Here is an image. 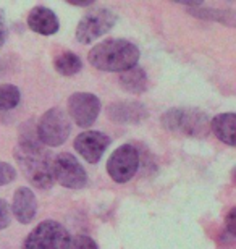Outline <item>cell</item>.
<instances>
[{"instance_id":"cell-14","label":"cell","mask_w":236,"mask_h":249,"mask_svg":"<svg viewBox=\"0 0 236 249\" xmlns=\"http://www.w3.org/2000/svg\"><path fill=\"white\" fill-rule=\"evenodd\" d=\"M235 124L236 117L233 112L218 113L210 120V131L217 136L218 141L228 146H235Z\"/></svg>"},{"instance_id":"cell-9","label":"cell","mask_w":236,"mask_h":249,"mask_svg":"<svg viewBox=\"0 0 236 249\" xmlns=\"http://www.w3.org/2000/svg\"><path fill=\"white\" fill-rule=\"evenodd\" d=\"M100 113V99L91 92H74L68 99V115L79 128L92 126Z\"/></svg>"},{"instance_id":"cell-4","label":"cell","mask_w":236,"mask_h":249,"mask_svg":"<svg viewBox=\"0 0 236 249\" xmlns=\"http://www.w3.org/2000/svg\"><path fill=\"white\" fill-rule=\"evenodd\" d=\"M72 131V123L67 112L60 107L49 108L36 124V134L42 146L58 147L67 141Z\"/></svg>"},{"instance_id":"cell-12","label":"cell","mask_w":236,"mask_h":249,"mask_svg":"<svg viewBox=\"0 0 236 249\" xmlns=\"http://www.w3.org/2000/svg\"><path fill=\"white\" fill-rule=\"evenodd\" d=\"M13 213L17 217V220L23 225H28L34 220L37 212V199L34 196V193L26 186H21L15 191L13 204H12Z\"/></svg>"},{"instance_id":"cell-18","label":"cell","mask_w":236,"mask_h":249,"mask_svg":"<svg viewBox=\"0 0 236 249\" xmlns=\"http://www.w3.org/2000/svg\"><path fill=\"white\" fill-rule=\"evenodd\" d=\"M21 92L15 84H2L0 86V110L8 112L19 106Z\"/></svg>"},{"instance_id":"cell-7","label":"cell","mask_w":236,"mask_h":249,"mask_svg":"<svg viewBox=\"0 0 236 249\" xmlns=\"http://www.w3.org/2000/svg\"><path fill=\"white\" fill-rule=\"evenodd\" d=\"M141 163V154L133 144H123L115 149L107 160V173L115 183H128L136 175Z\"/></svg>"},{"instance_id":"cell-8","label":"cell","mask_w":236,"mask_h":249,"mask_svg":"<svg viewBox=\"0 0 236 249\" xmlns=\"http://www.w3.org/2000/svg\"><path fill=\"white\" fill-rule=\"evenodd\" d=\"M54 181L68 189H81L88 185V173L78 159L70 152H62L52 157Z\"/></svg>"},{"instance_id":"cell-20","label":"cell","mask_w":236,"mask_h":249,"mask_svg":"<svg viewBox=\"0 0 236 249\" xmlns=\"http://www.w3.org/2000/svg\"><path fill=\"white\" fill-rule=\"evenodd\" d=\"M17 178V170L7 162H0V186L10 185Z\"/></svg>"},{"instance_id":"cell-21","label":"cell","mask_w":236,"mask_h":249,"mask_svg":"<svg viewBox=\"0 0 236 249\" xmlns=\"http://www.w3.org/2000/svg\"><path fill=\"white\" fill-rule=\"evenodd\" d=\"M10 222H12V212H10V206L5 199H0V230H5Z\"/></svg>"},{"instance_id":"cell-19","label":"cell","mask_w":236,"mask_h":249,"mask_svg":"<svg viewBox=\"0 0 236 249\" xmlns=\"http://www.w3.org/2000/svg\"><path fill=\"white\" fill-rule=\"evenodd\" d=\"M68 249H99L97 243H95L91 236L86 235H76L72 238V243H70Z\"/></svg>"},{"instance_id":"cell-24","label":"cell","mask_w":236,"mask_h":249,"mask_svg":"<svg viewBox=\"0 0 236 249\" xmlns=\"http://www.w3.org/2000/svg\"><path fill=\"white\" fill-rule=\"evenodd\" d=\"M2 65H3V63H2V62H0V73H2Z\"/></svg>"},{"instance_id":"cell-11","label":"cell","mask_w":236,"mask_h":249,"mask_svg":"<svg viewBox=\"0 0 236 249\" xmlns=\"http://www.w3.org/2000/svg\"><path fill=\"white\" fill-rule=\"evenodd\" d=\"M107 115L112 122L120 124H136L149 117V112L141 102L123 101L113 102L107 108Z\"/></svg>"},{"instance_id":"cell-6","label":"cell","mask_w":236,"mask_h":249,"mask_svg":"<svg viewBox=\"0 0 236 249\" xmlns=\"http://www.w3.org/2000/svg\"><path fill=\"white\" fill-rule=\"evenodd\" d=\"M117 23V15L112 10L99 7L92 8L79 19L76 26V41L79 44H91L95 39L102 37Z\"/></svg>"},{"instance_id":"cell-5","label":"cell","mask_w":236,"mask_h":249,"mask_svg":"<svg viewBox=\"0 0 236 249\" xmlns=\"http://www.w3.org/2000/svg\"><path fill=\"white\" fill-rule=\"evenodd\" d=\"M72 243L68 230L55 220H44L26 236L23 249H68Z\"/></svg>"},{"instance_id":"cell-17","label":"cell","mask_w":236,"mask_h":249,"mask_svg":"<svg viewBox=\"0 0 236 249\" xmlns=\"http://www.w3.org/2000/svg\"><path fill=\"white\" fill-rule=\"evenodd\" d=\"M54 68L62 76H74L81 71L83 62L74 52H62L54 60Z\"/></svg>"},{"instance_id":"cell-16","label":"cell","mask_w":236,"mask_h":249,"mask_svg":"<svg viewBox=\"0 0 236 249\" xmlns=\"http://www.w3.org/2000/svg\"><path fill=\"white\" fill-rule=\"evenodd\" d=\"M189 13L196 18L205 19V21H217L227 26L233 28L235 26V13L230 10H218V8H205L200 3L188 5Z\"/></svg>"},{"instance_id":"cell-13","label":"cell","mask_w":236,"mask_h":249,"mask_svg":"<svg viewBox=\"0 0 236 249\" xmlns=\"http://www.w3.org/2000/svg\"><path fill=\"white\" fill-rule=\"evenodd\" d=\"M28 28L42 36H52L58 31L60 21L50 8L37 5L28 15Z\"/></svg>"},{"instance_id":"cell-3","label":"cell","mask_w":236,"mask_h":249,"mask_svg":"<svg viewBox=\"0 0 236 249\" xmlns=\"http://www.w3.org/2000/svg\"><path fill=\"white\" fill-rule=\"evenodd\" d=\"M168 133L193 139H204L210 134V118L205 112L193 107L170 108L160 118Z\"/></svg>"},{"instance_id":"cell-23","label":"cell","mask_w":236,"mask_h":249,"mask_svg":"<svg viewBox=\"0 0 236 249\" xmlns=\"http://www.w3.org/2000/svg\"><path fill=\"white\" fill-rule=\"evenodd\" d=\"M8 39V26H7V21H5L2 12H0V47L7 42Z\"/></svg>"},{"instance_id":"cell-22","label":"cell","mask_w":236,"mask_h":249,"mask_svg":"<svg viewBox=\"0 0 236 249\" xmlns=\"http://www.w3.org/2000/svg\"><path fill=\"white\" fill-rule=\"evenodd\" d=\"M225 227H227V231L230 238H235L236 235V209H230V212L227 213V218H225Z\"/></svg>"},{"instance_id":"cell-10","label":"cell","mask_w":236,"mask_h":249,"mask_svg":"<svg viewBox=\"0 0 236 249\" xmlns=\"http://www.w3.org/2000/svg\"><path fill=\"white\" fill-rule=\"evenodd\" d=\"M110 146V138L102 131L88 129L74 139V149L88 163H97Z\"/></svg>"},{"instance_id":"cell-2","label":"cell","mask_w":236,"mask_h":249,"mask_svg":"<svg viewBox=\"0 0 236 249\" xmlns=\"http://www.w3.org/2000/svg\"><path fill=\"white\" fill-rule=\"evenodd\" d=\"M88 60L100 71L123 73L138 65L139 49L127 39H107L89 51Z\"/></svg>"},{"instance_id":"cell-1","label":"cell","mask_w":236,"mask_h":249,"mask_svg":"<svg viewBox=\"0 0 236 249\" xmlns=\"http://www.w3.org/2000/svg\"><path fill=\"white\" fill-rule=\"evenodd\" d=\"M19 141L13 149V157L24 178L37 189H50L54 185L52 175V154L39 142L36 126L29 123L28 128H21Z\"/></svg>"},{"instance_id":"cell-15","label":"cell","mask_w":236,"mask_h":249,"mask_svg":"<svg viewBox=\"0 0 236 249\" xmlns=\"http://www.w3.org/2000/svg\"><path fill=\"white\" fill-rule=\"evenodd\" d=\"M118 83L125 91L131 92V94H143L147 91V88H149L147 74H145L144 70L141 67H138V65L127 70V71L120 73Z\"/></svg>"}]
</instances>
